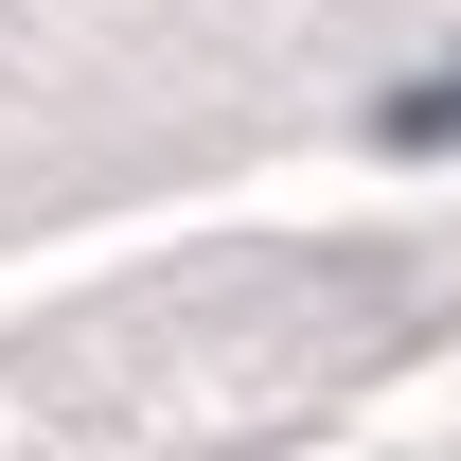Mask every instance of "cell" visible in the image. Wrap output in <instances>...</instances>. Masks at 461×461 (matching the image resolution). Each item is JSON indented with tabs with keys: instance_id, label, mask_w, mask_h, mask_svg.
I'll use <instances>...</instances> for the list:
<instances>
[{
	"instance_id": "cell-1",
	"label": "cell",
	"mask_w": 461,
	"mask_h": 461,
	"mask_svg": "<svg viewBox=\"0 0 461 461\" xmlns=\"http://www.w3.org/2000/svg\"><path fill=\"white\" fill-rule=\"evenodd\" d=\"M444 124H461V71L444 89H391V142H444Z\"/></svg>"
}]
</instances>
